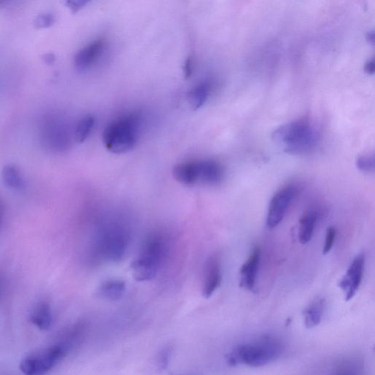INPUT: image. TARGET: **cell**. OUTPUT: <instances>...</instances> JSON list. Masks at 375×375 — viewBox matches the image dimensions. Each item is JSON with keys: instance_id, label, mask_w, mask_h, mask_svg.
<instances>
[{"instance_id": "6da1fadb", "label": "cell", "mask_w": 375, "mask_h": 375, "mask_svg": "<svg viewBox=\"0 0 375 375\" xmlns=\"http://www.w3.org/2000/svg\"><path fill=\"white\" fill-rule=\"evenodd\" d=\"M284 350L283 341L279 337L264 335L234 347L228 352L226 361L231 367L245 365L259 368L277 361Z\"/></svg>"}, {"instance_id": "7a4b0ae2", "label": "cell", "mask_w": 375, "mask_h": 375, "mask_svg": "<svg viewBox=\"0 0 375 375\" xmlns=\"http://www.w3.org/2000/svg\"><path fill=\"white\" fill-rule=\"evenodd\" d=\"M168 251L166 238L160 234H151L131 263L135 279L137 282H147L155 278L166 258Z\"/></svg>"}, {"instance_id": "3957f363", "label": "cell", "mask_w": 375, "mask_h": 375, "mask_svg": "<svg viewBox=\"0 0 375 375\" xmlns=\"http://www.w3.org/2000/svg\"><path fill=\"white\" fill-rule=\"evenodd\" d=\"M272 139L286 153L301 155L314 150L319 135L312 125L305 120H297L275 129Z\"/></svg>"}, {"instance_id": "277c9868", "label": "cell", "mask_w": 375, "mask_h": 375, "mask_svg": "<svg viewBox=\"0 0 375 375\" xmlns=\"http://www.w3.org/2000/svg\"><path fill=\"white\" fill-rule=\"evenodd\" d=\"M130 234L122 225L110 224L100 228L93 240V253L99 260L119 262L130 245Z\"/></svg>"}, {"instance_id": "5b68a950", "label": "cell", "mask_w": 375, "mask_h": 375, "mask_svg": "<svg viewBox=\"0 0 375 375\" xmlns=\"http://www.w3.org/2000/svg\"><path fill=\"white\" fill-rule=\"evenodd\" d=\"M138 126L135 116L124 117L109 124L103 135L106 148L115 153H124L133 148L137 141Z\"/></svg>"}, {"instance_id": "8992f818", "label": "cell", "mask_w": 375, "mask_h": 375, "mask_svg": "<svg viewBox=\"0 0 375 375\" xmlns=\"http://www.w3.org/2000/svg\"><path fill=\"white\" fill-rule=\"evenodd\" d=\"M70 348L62 343L42 349L20 363V370L27 375H40L52 370L68 354Z\"/></svg>"}, {"instance_id": "52a82bcc", "label": "cell", "mask_w": 375, "mask_h": 375, "mask_svg": "<svg viewBox=\"0 0 375 375\" xmlns=\"http://www.w3.org/2000/svg\"><path fill=\"white\" fill-rule=\"evenodd\" d=\"M365 266V253H360L352 260L344 277L339 281V286L343 291L346 302L356 295L362 282Z\"/></svg>"}, {"instance_id": "ba28073f", "label": "cell", "mask_w": 375, "mask_h": 375, "mask_svg": "<svg viewBox=\"0 0 375 375\" xmlns=\"http://www.w3.org/2000/svg\"><path fill=\"white\" fill-rule=\"evenodd\" d=\"M295 190L293 187H285L275 194L270 203L266 225L269 229L277 227L284 218L293 201Z\"/></svg>"}, {"instance_id": "9c48e42d", "label": "cell", "mask_w": 375, "mask_h": 375, "mask_svg": "<svg viewBox=\"0 0 375 375\" xmlns=\"http://www.w3.org/2000/svg\"><path fill=\"white\" fill-rule=\"evenodd\" d=\"M42 139L44 144L52 150L61 151L69 144L68 131L60 120L49 117L42 128Z\"/></svg>"}, {"instance_id": "30bf717a", "label": "cell", "mask_w": 375, "mask_h": 375, "mask_svg": "<svg viewBox=\"0 0 375 375\" xmlns=\"http://www.w3.org/2000/svg\"><path fill=\"white\" fill-rule=\"evenodd\" d=\"M222 282V259L218 253H214L207 260L205 266L203 295L205 299L215 293Z\"/></svg>"}, {"instance_id": "8fae6325", "label": "cell", "mask_w": 375, "mask_h": 375, "mask_svg": "<svg viewBox=\"0 0 375 375\" xmlns=\"http://www.w3.org/2000/svg\"><path fill=\"white\" fill-rule=\"evenodd\" d=\"M261 249L257 246L253 249L247 261L240 269V286L249 291H253L258 278L260 263Z\"/></svg>"}, {"instance_id": "7c38bea8", "label": "cell", "mask_w": 375, "mask_h": 375, "mask_svg": "<svg viewBox=\"0 0 375 375\" xmlns=\"http://www.w3.org/2000/svg\"><path fill=\"white\" fill-rule=\"evenodd\" d=\"M106 47L104 39H97L87 44L75 57L76 67L81 71L89 69L100 59Z\"/></svg>"}, {"instance_id": "4fadbf2b", "label": "cell", "mask_w": 375, "mask_h": 375, "mask_svg": "<svg viewBox=\"0 0 375 375\" xmlns=\"http://www.w3.org/2000/svg\"><path fill=\"white\" fill-rule=\"evenodd\" d=\"M198 163V180L208 185H216L223 180L224 169L214 161H203Z\"/></svg>"}, {"instance_id": "5bb4252c", "label": "cell", "mask_w": 375, "mask_h": 375, "mask_svg": "<svg viewBox=\"0 0 375 375\" xmlns=\"http://www.w3.org/2000/svg\"><path fill=\"white\" fill-rule=\"evenodd\" d=\"M173 175L176 180L185 185H196L198 180V163L185 162L179 163L173 169Z\"/></svg>"}, {"instance_id": "9a60e30c", "label": "cell", "mask_w": 375, "mask_h": 375, "mask_svg": "<svg viewBox=\"0 0 375 375\" xmlns=\"http://www.w3.org/2000/svg\"><path fill=\"white\" fill-rule=\"evenodd\" d=\"M30 321L41 330L49 329L53 321L50 305L46 302L37 304L30 314Z\"/></svg>"}, {"instance_id": "2e32d148", "label": "cell", "mask_w": 375, "mask_h": 375, "mask_svg": "<svg viewBox=\"0 0 375 375\" xmlns=\"http://www.w3.org/2000/svg\"><path fill=\"white\" fill-rule=\"evenodd\" d=\"M326 307L323 297H317L303 311L304 325L306 328H313L321 322Z\"/></svg>"}, {"instance_id": "e0dca14e", "label": "cell", "mask_w": 375, "mask_h": 375, "mask_svg": "<svg viewBox=\"0 0 375 375\" xmlns=\"http://www.w3.org/2000/svg\"><path fill=\"white\" fill-rule=\"evenodd\" d=\"M126 286L124 281L120 280H109L105 281L99 286L98 295L107 301L120 300L126 292Z\"/></svg>"}, {"instance_id": "ac0fdd59", "label": "cell", "mask_w": 375, "mask_h": 375, "mask_svg": "<svg viewBox=\"0 0 375 375\" xmlns=\"http://www.w3.org/2000/svg\"><path fill=\"white\" fill-rule=\"evenodd\" d=\"M317 222V215L310 212L305 214L300 219L299 238L302 245H306L313 236Z\"/></svg>"}, {"instance_id": "d6986e66", "label": "cell", "mask_w": 375, "mask_h": 375, "mask_svg": "<svg viewBox=\"0 0 375 375\" xmlns=\"http://www.w3.org/2000/svg\"><path fill=\"white\" fill-rule=\"evenodd\" d=\"M209 93H211V84L207 82L195 87L188 95V101L191 107L194 110L202 107L207 102Z\"/></svg>"}, {"instance_id": "ffe728a7", "label": "cell", "mask_w": 375, "mask_h": 375, "mask_svg": "<svg viewBox=\"0 0 375 375\" xmlns=\"http://www.w3.org/2000/svg\"><path fill=\"white\" fill-rule=\"evenodd\" d=\"M2 177L5 185L11 190H19L25 185L19 170L13 165H6L3 170Z\"/></svg>"}, {"instance_id": "44dd1931", "label": "cell", "mask_w": 375, "mask_h": 375, "mask_svg": "<svg viewBox=\"0 0 375 375\" xmlns=\"http://www.w3.org/2000/svg\"><path fill=\"white\" fill-rule=\"evenodd\" d=\"M362 367V363L356 357H349L337 363L336 373L338 374H356L359 373V370Z\"/></svg>"}, {"instance_id": "7402d4cb", "label": "cell", "mask_w": 375, "mask_h": 375, "mask_svg": "<svg viewBox=\"0 0 375 375\" xmlns=\"http://www.w3.org/2000/svg\"><path fill=\"white\" fill-rule=\"evenodd\" d=\"M95 125V119L92 116L83 117L76 126V139L78 142L84 141L90 136Z\"/></svg>"}, {"instance_id": "603a6c76", "label": "cell", "mask_w": 375, "mask_h": 375, "mask_svg": "<svg viewBox=\"0 0 375 375\" xmlns=\"http://www.w3.org/2000/svg\"><path fill=\"white\" fill-rule=\"evenodd\" d=\"M374 156H363L356 160L357 168L363 172H373L375 168Z\"/></svg>"}, {"instance_id": "cb8c5ba5", "label": "cell", "mask_w": 375, "mask_h": 375, "mask_svg": "<svg viewBox=\"0 0 375 375\" xmlns=\"http://www.w3.org/2000/svg\"><path fill=\"white\" fill-rule=\"evenodd\" d=\"M172 350L171 347L166 346L163 348L157 358V365L161 370H165L168 367L171 357Z\"/></svg>"}, {"instance_id": "d4e9b609", "label": "cell", "mask_w": 375, "mask_h": 375, "mask_svg": "<svg viewBox=\"0 0 375 375\" xmlns=\"http://www.w3.org/2000/svg\"><path fill=\"white\" fill-rule=\"evenodd\" d=\"M337 234V230L334 227H330L326 230L325 245L323 248L324 255H327L332 249Z\"/></svg>"}, {"instance_id": "484cf974", "label": "cell", "mask_w": 375, "mask_h": 375, "mask_svg": "<svg viewBox=\"0 0 375 375\" xmlns=\"http://www.w3.org/2000/svg\"><path fill=\"white\" fill-rule=\"evenodd\" d=\"M92 0H67L66 5H67L72 12H78L80 10L84 8L87 4H89Z\"/></svg>"}, {"instance_id": "4316f807", "label": "cell", "mask_w": 375, "mask_h": 375, "mask_svg": "<svg viewBox=\"0 0 375 375\" xmlns=\"http://www.w3.org/2000/svg\"><path fill=\"white\" fill-rule=\"evenodd\" d=\"M54 19L50 14H43L36 20V25L38 28H46L52 25Z\"/></svg>"}, {"instance_id": "83f0119b", "label": "cell", "mask_w": 375, "mask_h": 375, "mask_svg": "<svg viewBox=\"0 0 375 375\" xmlns=\"http://www.w3.org/2000/svg\"><path fill=\"white\" fill-rule=\"evenodd\" d=\"M194 71V60L192 58L187 59L184 64L183 72L185 79H190Z\"/></svg>"}, {"instance_id": "f1b7e54d", "label": "cell", "mask_w": 375, "mask_h": 375, "mask_svg": "<svg viewBox=\"0 0 375 375\" xmlns=\"http://www.w3.org/2000/svg\"><path fill=\"white\" fill-rule=\"evenodd\" d=\"M365 71L367 73L372 75L375 72V62L374 59L369 60L365 66Z\"/></svg>"}, {"instance_id": "f546056e", "label": "cell", "mask_w": 375, "mask_h": 375, "mask_svg": "<svg viewBox=\"0 0 375 375\" xmlns=\"http://www.w3.org/2000/svg\"><path fill=\"white\" fill-rule=\"evenodd\" d=\"M367 40L370 43H371V44H372V45H374V44L375 43V34H374V31H371V32L367 33Z\"/></svg>"}, {"instance_id": "4dcf8cb0", "label": "cell", "mask_w": 375, "mask_h": 375, "mask_svg": "<svg viewBox=\"0 0 375 375\" xmlns=\"http://www.w3.org/2000/svg\"><path fill=\"white\" fill-rule=\"evenodd\" d=\"M10 1H12V0H0V6L5 5Z\"/></svg>"}, {"instance_id": "1f68e13d", "label": "cell", "mask_w": 375, "mask_h": 375, "mask_svg": "<svg viewBox=\"0 0 375 375\" xmlns=\"http://www.w3.org/2000/svg\"><path fill=\"white\" fill-rule=\"evenodd\" d=\"M1 286H2L1 280H0V292H1Z\"/></svg>"}, {"instance_id": "d6a6232c", "label": "cell", "mask_w": 375, "mask_h": 375, "mask_svg": "<svg viewBox=\"0 0 375 375\" xmlns=\"http://www.w3.org/2000/svg\"><path fill=\"white\" fill-rule=\"evenodd\" d=\"M0 218H1V217H0Z\"/></svg>"}]
</instances>
